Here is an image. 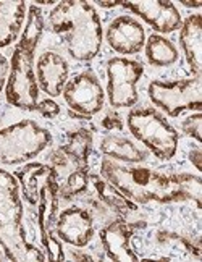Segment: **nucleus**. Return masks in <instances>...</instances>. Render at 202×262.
<instances>
[{"mask_svg":"<svg viewBox=\"0 0 202 262\" xmlns=\"http://www.w3.org/2000/svg\"><path fill=\"white\" fill-rule=\"evenodd\" d=\"M100 173L133 203L146 204L194 201L202 207V180L189 173H159L144 167H125L104 159Z\"/></svg>","mask_w":202,"mask_h":262,"instance_id":"obj_1","label":"nucleus"},{"mask_svg":"<svg viewBox=\"0 0 202 262\" xmlns=\"http://www.w3.org/2000/svg\"><path fill=\"white\" fill-rule=\"evenodd\" d=\"M44 31L42 10L31 5L28 12V21L13 50L10 73L7 79L5 96L8 104L18 108L34 110L37 105V83L34 76V52Z\"/></svg>","mask_w":202,"mask_h":262,"instance_id":"obj_2","label":"nucleus"},{"mask_svg":"<svg viewBox=\"0 0 202 262\" xmlns=\"http://www.w3.org/2000/svg\"><path fill=\"white\" fill-rule=\"evenodd\" d=\"M54 33L63 36L70 55L79 62L93 60L102 44V25L96 8L87 2H60L49 15Z\"/></svg>","mask_w":202,"mask_h":262,"instance_id":"obj_3","label":"nucleus"},{"mask_svg":"<svg viewBox=\"0 0 202 262\" xmlns=\"http://www.w3.org/2000/svg\"><path fill=\"white\" fill-rule=\"evenodd\" d=\"M0 246L10 260H44L23 228V204L18 180L0 168Z\"/></svg>","mask_w":202,"mask_h":262,"instance_id":"obj_4","label":"nucleus"},{"mask_svg":"<svg viewBox=\"0 0 202 262\" xmlns=\"http://www.w3.org/2000/svg\"><path fill=\"white\" fill-rule=\"evenodd\" d=\"M52 136L34 120L0 128V164L15 165L31 160L50 144Z\"/></svg>","mask_w":202,"mask_h":262,"instance_id":"obj_5","label":"nucleus"},{"mask_svg":"<svg viewBox=\"0 0 202 262\" xmlns=\"http://www.w3.org/2000/svg\"><path fill=\"white\" fill-rule=\"evenodd\" d=\"M128 128L138 141L162 159L170 160L176 154L178 133L154 108H134L128 115Z\"/></svg>","mask_w":202,"mask_h":262,"instance_id":"obj_6","label":"nucleus"},{"mask_svg":"<svg viewBox=\"0 0 202 262\" xmlns=\"http://www.w3.org/2000/svg\"><path fill=\"white\" fill-rule=\"evenodd\" d=\"M147 94L150 100L159 105L170 117H178L183 110H200L202 102V79L200 75L191 79L178 81H152Z\"/></svg>","mask_w":202,"mask_h":262,"instance_id":"obj_7","label":"nucleus"},{"mask_svg":"<svg viewBox=\"0 0 202 262\" xmlns=\"http://www.w3.org/2000/svg\"><path fill=\"white\" fill-rule=\"evenodd\" d=\"M144 68L136 60L125 57H114L107 63L108 78V100L114 107H131L138 102L136 84L143 76Z\"/></svg>","mask_w":202,"mask_h":262,"instance_id":"obj_8","label":"nucleus"},{"mask_svg":"<svg viewBox=\"0 0 202 262\" xmlns=\"http://www.w3.org/2000/svg\"><path fill=\"white\" fill-rule=\"evenodd\" d=\"M63 97L75 118H89L102 110L105 94L94 73L84 72L76 75L63 88Z\"/></svg>","mask_w":202,"mask_h":262,"instance_id":"obj_9","label":"nucleus"},{"mask_svg":"<svg viewBox=\"0 0 202 262\" xmlns=\"http://www.w3.org/2000/svg\"><path fill=\"white\" fill-rule=\"evenodd\" d=\"M55 231L60 239L75 248H84L94 236V220L86 209H65L55 220Z\"/></svg>","mask_w":202,"mask_h":262,"instance_id":"obj_10","label":"nucleus"},{"mask_svg":"<svg viewBox=\"0 0 202 262\" xmlns=\"http://www.w3.org/2000/svg\"><path fill=\"white\" fill-rule=\"evenodd\" d=\"M121 7L141 16L159 33H171L181 25L178 8L168 0H141V2H121Z\"/></svg>","mask_w":202,"mask_h":262,"instance_id":"obj_11","label":"nucleus"},{"mask_svg":"<svg viewBox=\"0 0 202 262\" xmlns=\"http://www.w3.org/2000/svg\"><path fill=\"white\" fill-rule=\"evenodd\" d=\"M107 41L118 54H138L146 44V33L134 18L123 15L108 25Z\"/></svg>","mask_w":202,"mask_h":262,"instance_id":"obj_12","label":"nucleus"},{"mask_svg":"<svg viewBox=\"0 0 202 262\" xmlns=\"http://www.w3.org/2000/svg\"><path fill=\"white\" fill-rule=\"evenodd\" d=\"M58 183L55 170L49 165L46 173L40 175L37 185V220L40 238H44L57 220L58 212Z\"/></svg>","mask_w":202,"mask_h":262,"instance_id":"obj_13","label":"nucleus"},{"mask_svg":"<svg viewBox=\"0 0 202 262\" xmlns=\"http://www.w3.org/2000/svg\"><path fill=\"white\" fill-rule=\"evenodd\" d=\"M136 224H126L123 219L110 222L100 230V241L107 256L112 260H138V256L129 248V239L133 236Z\"/></svg>","mask_w":202,"mask_h":262,"instance_id":"obj_14","label":"nucleus"},{"mask_svg":"<svg viewBox=\"0 0 202 262\" xmlns=\"http://www.w3.org/2000/svg\"><path fill=\"white\" fill-rule=\"evenodd\" d=\"M68 63L66 60L55 52H46L39 57L36 75L40 88L49 96H60L68 79Z\"/></svg>","mask_w":202,"mask_h":262,"instance_id":"obj_15","label":"nucleus"},{"mask_svg":"<svg viewBox=\"0 0 202 262\" xmlns=\"http://www.w3.org/2000/svg\"><path fill=\"white\" fill-rule=\"evenodd\" d=\"M179 42L183 47L191 70L197 75L202 72V16L194 13L188 16L179 31Z\"/></svg>","mask_w":202,"mask_h":262,"instance_id":"obj_16","label":"nucleus"},{"mask_svg":"<svg viewBox=\"0 0 202 262\" xmlns=\"http://www.w3.org/2000/svg\"><path fill=\"white\" fill-rule=\"evenodd\" d=\"M26 16L25 2H7L0 0V47H7L21 31L23 19Z\"/></svg>","mask_w":202,"mask_h":262,"instance_id":"obj_17","label":"nucleus"},{"mask_svg":"<svg viewBox=\"0 0 202 262\" xmlns=\"http://www.w3.org/2000/svg\"><path fill=\"white\" fill-rule=\"evenodd\" d=\"M93 183L97 191V198L102 201V204L107 209H112L114 212H117L120 215H128V214L136 212L138 210L136 203H133L129 198H126L120 189H117L112 183H108L105 178L102 180L94 175Z\"/></svg>","mask_w":202,"mask_h":262,"instance_id":"obj_18","label":"nucleus"},{"mask_svg":"<svg viewBox=\"0 0 202 262\" xmlns=\"http://www.w3.org/2000/svg\"><path fill=\"white\" fill-rule=\"evenodd\" d=\"M100 150L115 160H123L128 164H138L146 160L147 154L144 150H141L133 141H129L123 136H105L100 143Z\"/></svg>","mask_w":202,"mask_h":262,"instance_id":"obj_19","label":"nucleus"},{"mask_svg":"<svg viewBox=\"0 0 202 262\" xmlns=\"http://www.w3.org/2000/svg\"><path fill=\"white\" fill-rule=\"evenodd\" d=\"M147 60L155 67H168L178 60V50L173 42L160 34H152L146 42Z\"/></svg>","mask_w":202,"mask_h":262,"instance_id":"obj_20","label":"nucleus"},{"mask_svg":"<svg viewBox=\"0 0 202 262\" xmlns=\"http://www.w3.org/2000/svg\"><path fill=\"white\" fill-rule=\"evenodd\" d=\"M49 165L46 164H28L21 170H18L15 178L18 180V185L21 186L23 198L28 201L31 206H37V185L39 178L42 173H46V170Z\"/></svg>","mask_w":202,"mask_h":262,"instance_id":"obj_21","label":"nucleus"},{"mask_svg":"<svg viewBox=\"0 0 202 262\" xmlns=\"http://www.w3.org/2000/svg\"><path fill=\"white\" fill-rule=\"evenodd\" d=\"M76 162L87 167L91 149H93V133L87 128H79L68 135V143L62 146Z\"/></svg>","mask_w":202,"mask_h":262,"instance_id":"obj_22","label":"nucleus"},{"mask_svg":"<svg viewBox=\"0 0 202 262\" xmlns=\"http://www.w3.org/2000/svg\"><path fill=\"white\" fill-rule=\"evenodd\" d=\"M89 185L87 168H76L68 173L63 180L58 181V196L63 199H72L81 193H84Z\"/></svg>","mask_w":202,"mask_h":262,"instance_id":"obj_23","label":"nucleus"},{"mask_svg":"<svg viewBox=\"0 0 202 262\" xmlns=\"http://www.w3.org/2000/svg\"><path fill=\"white\" fill-rule=\"evenodd\" d=\"M40 241H42V246L46 248V253H47L46 257L49 260H65L66 259L62 243H60L58 236H55L52 233V230H50L44 238H40Z\"/></svg>","mask_w":202,"mask_h":262,"instance_id":"obj_24","label":"nucleus"},{"mask_svg":"<svg viewBox=\"0 0 202 262\" xmlns=\"http://www.w3.org/2000/svg\"><path fill=\"white\" fill-rule=\"evenodd\" d=\"M200 125H202V115L200 112L194 114V115H191L188 117L185 122H183V129H185V133L189 135V136H193L197 143H200L202 141V135H200Z\"/></svg>","mask_w":202,"mask_h":262,"instance_id":"obj_25","label":"nucleus"},{"mask_svg":"<svg viewBox=\"0 0 202 262\" xmlns=\"http://www.w3.org/2000/svg\"><path fill=\"white\" fill-rule=\"evenodd\" d=\"M34 110H39L40 115H44L47 118H54L60 114V107L57 102H54L52 99H44L40 100V102H37L36 108Z\"/></svg>","mask_w":202,"mask_h":262,"instance_id":"obj_26","label":"nucleus"},{"mask_svg":"<svg viewBox=\"0 0 202 262\" xmlns=\"http://www.w3.org/2000/svg\"><path fill=\"white\" fill-rule=\"evenodd\" d=\"M102 126L108 131L112 129H123V122H121V117L115 112H108L104 118H102Z\"/></svg>","mask_w":202,"mask_h":262,"instance_id":"obj_27","label":"nucleus"},{"mask_svg":"<svg viewBox=\"0 0 202 262\" xmlns=\"http://www.w3.org/2000/svg\"><path fill=\"white\" fill-rule=\"evenodd\" d=\"M8 72H10V67H8L7 58L2 54H0V91H2V88L5 84V79H7Z\"/></svg>","mask_w":202,"mask_h":262,"instance_id":"obj_28","label":"nucleus"},{"mask_svg":"<svg viewBox=\"0 0 202 262\" xmlns=\"http://www.w3.org/2000/svg\"><path fill=\"white\" fill-rule=\"evenodd\" d=\"M189 160L194 164V167L197 170H202V150L197 147V149H193L189 150Z\"/></svg>","mask_w":202,"mask_h":262,"instance_id":"obj_29","label":"nucleus"},{"mask_svg":"<svg viewBox=\"0 0 202 262\" xmlns=\"http://www.w3.org/2000/svg\"><path fill=\"white\" fill-rule=\"evenodd\" d=\"M70 257H72L73 260H93V257H91L89 254L83 253V251H76V249H73L72 253H70Z\"/></svg>","mask_w":202,"mask_h":262,"instance_id":"obj_30","label":"nucleus"},{"mask_svg":"<svg viewBox=\"0 0 202 262\" xmlns=\"http://www.w3.org/2000/svg\"><path fill=\"white\" fill-rule=\"evenodd\" d=\"M181 4H183L185 7H189V8H199V7H202V2H199V0H181Z\"/></svg>","mask_w":202,"mask_h":262,"instance_id":"obj_31","label":"nucleus"},{"mask_svg":"<svg viewBox=\"0 0 202 262\" xmlns=\"http://www.w3.org/2000/svg\"><path fill=\"white\" fill-rule=\"evenodd\" d=\"M97 5L99 7H104V8H114V7L121 5V2H105V0H99Z\"/></svg>","mask_w":202,"mask_h":262,"instance_id":"obj_32","label":"nucleus"}]
</instances>
